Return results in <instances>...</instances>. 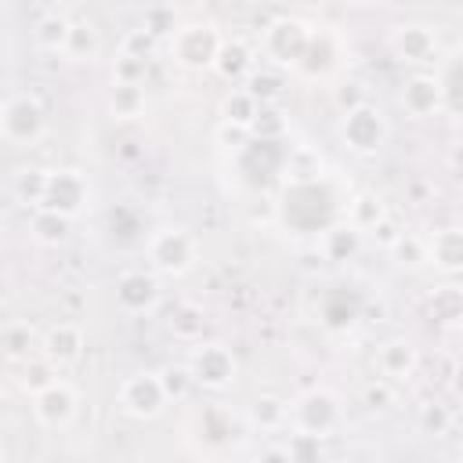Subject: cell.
Returning a JSON list of instances; mask_svg holds the SVG:
<instances>
[{"label": "cell", "instance_id": "cell-1", "mask_svg": "<svg viewBox=\"0 0 463 463\" xmlns=\"http://www.w3.org/2000/svg\"><path fill=\"white\" fill-rule=\"evenodd\" d=\"M145 260L156 275H166V279H181L195 268L199 260V242L188 228L181 224H163L148 235L145 242Z\"/></svg>", "mask_w": 463, "mask_h": 463}, {"label": "cell", "instance_id": "cell-2", "mask_svg": "<svg viewBox=\"0 0 463 463\" xmlns=\"http://www.w3.org/2000/svg\"><path fill=\"white\" fill-rule=\"evenodd\" d=\"M166 43H170L174 65H181L188 72H206V69H213L224 40H221V29L213 22H184L174 29V36Z\"/></svg>", "mask_w": 463, "mask_h": 463}, {"label": "cell", "instance_id": "cell-3", "mask_svg": "<svg viewBox=\"0 0 463 463\" xmlns=\"http://www.w3.org/2000/svg\"><path fill=\"white\" fill-rule=\"evenodd\" d=\"M293 430H307L315 438H333L344 423V402L329 387H311L289 405Z\"/></svg>", "mask_w": 463, "mask_h": 463}, {"label": "cell", "instance_id": "cell-4", "mask_svg": "<svg viewBox=\"0 0 463 463\" xmlns=\"http://www.w3.org/2000/svg\"><path fill=\"white\" fill-rule=\"evenodd\" d=\"M387 137H391V123L373 101L340 116V141L354 156H376L387 145Z\"/></svg>", "mask_w": 463, "mask_h": 463}, {"label": "cell", "instance_id": "cell-5", "mask_svg": "<svg viewBox=\"0 0 463 463\" xmlns=\"http://www.w3.org/2000/svg\"><path fill=\"white\" fill-rule=\"evenodd\" d=\"M307 40H311V25L304 18L282 14V18L268 22V29L260 36V51H264V58H271L275 69H297L307 51Z\"/></svg>", "mask_w": 463, "mask_h": 463}, {"label": "cell", "instance_id": "cell-6", "mask_svg": "<svg viewBox=\"0 0 463 463\" xmlns=\"http://www.w3.org/2000/svg\"><path fill=\"white\" fill-rule=\"evenodd\" d=\"M90 203V181L83 170L76 166H54V170H43V192H40V203L36 206H47V210H58L65 217H76L83 213Z\"/></svg>", "mask_w": 463, "mask_h": 463}, {"label": "cell", "instance_id": "cell-7", "mask_svg": "<svg viewBox=\"0 0 463 463\" xmlns=\"http://www.w3.org/2000/svg\"><path fill=\"white\" fill-rule=\"evenodd\" d=\"M188 369H192L195 387H203V391H224V387H232L235 376H239V358H235V351H232L228 344L210 340V344L192 347Z\"/></svg>", "mask_w": 463, "mask_h": 463}, {"label": "cell", "instance_id": "cell-8", "mask_svg": "<svg viewBox=\"0 0 463 463\" xmlns=\"http://www.w3.org/2000/svg\"><path fill=\"white\" fill-rule=\"evenodd\" d=\"M43 130H47V112H43L40 98L14 94L0 105V137H7L14 145H33L43 137Z\"/></svg>", "mask_w": 463, "mask_h": 463}, {"label": "cell", "instance_id": "cell-9", "mask_svg": "<svg viewBox=\"0 0 463 463\" xmlns=\"http://www.w3.org/2000/svg\"><path fill=\"white\" fill-rule=\"evenodd\" d=\"M166 391L159 383V373H130L123 376L119 383V409L130 416V420H156L163 409H166Z\"/></svg>", "mask_w": 463, "mask_h": 463}, {"label": "cell", "instance_id": "cell-10", "mask_svg": "<svg viewBox=\"0 0 463 463\" xmlns=\"http://www.w3.org/2000/svg\"><path fill=\"white\" fill-rule=\"evenodd\" d=\"M112 297H116V307L123 315H148L159 307V297H163V286H159V275L148 268H130L116 279L112 286Z\"/></svg>", "mask_w": 463, "mask_h": 463}, {"label": "cell", "instance_id": "cell-11", "mask_svg": "<svg viewBox=\"0 0 463 463\" xmlns=\"http://www.w3.org/2000/svg\"><path fill=\"white\" fill-rule=\"evenodd\" d=\"M80 412V394L65 380H51L43 391L33 394V416L43 430H65Z\"/></svg>", "mask_w": 463, "mask_h": 463}, {"label": "cell", "instance_id": "cell-12", "mask_svg": "<svg viewBox=\"0 0 463 463\" xmlns=\"http://www.w3.org/2000/svg\"><path fill=\"white\" fill-rule=\"evenodd\" d=\"M391 51L409 65H427L438 58V33L420 22H402L391 29Z\"/></svg>", "mask_w": 463, "mask_h": 463}, {"label": "cell", "instance_id": "cell-13", "mask_svg": "<svg viewBox=\"0 0 463 463\" xmlns=\"http://www.w3.org/2000/svg\"><path fill=\"white\" fill-rule=\"evenodd\" d=\"M398 101H402V109H405L412 119H423V116L441 112V87H438V76H434V72H412V76L402 83Z\"/></svg>", "mask_w": 463, "mask_h": 463}, {"label": "cell", "instance_id": "cell-14", "mask_svg": "<svg viewBox=\"0 0 463 463\" xmlns=\"http://www.w3.org/2000/svg\"><path fill=\"white\" fill-rule=\"evenodd\" d=\"M83 347H87V340H83V329H80L76 322H58V326H51V329L43 333V340H40V354L51 358L58 369L76 365V362L83 358Z\"/></svg>", "mask_w": 463, "mask_h": 463}, {"label": "cell", "instance_id": "cell-15", "mask_svg": "<svg viewBox=\"0 0 463 463\" xmlns=\"http://www.w3.org/2000/svg\"><path fill=\"white\" fill-rule=\"evenodd\" d=\"M362 246H365V235L354 228V224H347V221H336V224H329L322 235H318V253H322V260L326 264H347V260H354L358 253H362Z\"/></svg>", "mask_w": 463, "mask_h": 463}, {"label": "cell", "instance_id": "cell-16", "mask_svg": "<svg viewBox=\"0 0 463 463\" xmlns=\"http://www.w3.org/2000/svg\"><path fill=\"white\" fill-rule=\"evenodd\" d=\"M376 369H380V376H387L391 383H402V380L416 376V369H420V351H416L409 340H402V336L383 340V344L376 347Z\"/></svg>", "mask_w": 463, "mask_h": 463}, {"label": "cell", "instance_id": "cell-17", "mask_svg": "<svg viewBox=\"0 0 463 463\" xmlns=\"http://www.w3.org/2000/svg\"><path fill=\"white\" fill-rule=\"evenodd\" d=\"M427 264H434L445 275H459V268H463V232L456 224L438 228L427 239Z\"/></svg>", "mask_w": 463, "mask_h": 463}, {"label": "cell", "instance_id": "cell-18", "mask_svg": "<svg viewBox=\"0 0 463 463\" xmlns=\"http://www.w3.org/2000/svg\"><path fill=\"white\" fill-rule=\"evenodd\" d=\"M336 58H340V43H336V36L329 33V29H311V40H307V51H304V58H300V72L304 76H326L333 65H336Z\"/></svg>", "mask_w": 463, "mask_h": 463}, {"label": "cell", "instance_id": "cell-19", "mask_svg": "<svg viewBox=\"0 0 463 463\" xmlns=\"http://www.w3.org/2000/svg\"><path fill=\"white\" fill-rule=\"evenodd\" d=\"M61 54H65L69 61H76V65L94 61V58L101 54V33H98V25H94L90 18H76V22H69V36H65Z\"/></svg>", "mask_w": 463, "mask_h": 463}, {"label": "cell", "instance_id": "cell-20", "mask_svg": "<svg viewBox=\"0 0 463 463\" xmlns=\"http://www.w3.org/2000/svg\"><path fill=\"white\" fill-rule=\"evenodd\" d=\"M29 235H33L40 246H61V242H69V235H72V217H65V213H58V210H47V206H33Z\"/></svg>", "mask_w": 463, "mask_h": 463}, {"label": "cell", "instance_id": "cell-21", "mask_svg": "<svg viewBox=\"0 0 463 463\" xmlns=\"http://www.w3.org/2000/svg\"><path fill=\"white\" fill-rule=\"evenodd\" d=\"M105 109L112 119H137L148 109V94L141 83H112L105 94Z\"/></svg>", "mask_w": 463, "mask_h": 463}, {"label": "cell", "instance_id": "cell-22", "mask_svg": "<svg viewBox=\"0 0 463 463\" xmlns=\"http://www.w3.org/2000/svg\"><path fill=\"white\" fill-rule=\"evenodd\" d=\"M387 217V206H383V199L376 195V192H358V195H351V203H347V224H354L362 235L365 232H373L380 221Z\"/></svg>", "mask_w": 463, "mask_h": 463}, {"label": "cell", "instance_id": "cell-23", "mask_svg": "<svg viewBox=\"0 0 463 463\" xmlns=\"http://www.w3.org/2000/svg\"><path fill=\"white\" fill-rule=\"evenodd\" d=\"M257 109H260V101H257L246 87H235V90H228V94L221 98V109H217V112H221V123H232V127L250 130Z\"/></svg>", "mask_w": 463, "mask_h": 463}, {"label": "cell", "instance_id": "cell-24", "mask_svg": "<svg viewBox=\"0 0 463 463\" xmlns=\"http://www.w3.org/2000/svg\"><path fill=\"white\" fill-rule=\"evenodd\" d=\"M166 329H170L177 340H184V344H195V340H203V329H206V315H203V307H199V304L184 300V304H177V307L170 311V322H166Z\"/></svg>", "mask_w": 463, "mask_h": 463}, {"label": "cell", "instance_id": "cell-25", "mask_svg": "<svg viewBox=\"0 0 463 463\" xmlns=\"http://www.w3.org/2000/svg\"><path fill=\"white\" fill-rule=\"evenodd\" d=\"M213 69H217L224 80H239V76H250V69H253V51H250V43H246V40H232V43H221Z\"/></svg>", "mask_w": 463, "mask_h": 463}, {"label": "cell", "instance_id": "cell-26", "mask_svg": "<svg viewBox=\"0 0 463 463\" xmlns=\"http://www.w3.org/2000/svg\"><path fill=\"white\" fill-rule=\"evenodd\" d=\"M286 420H289V405H286L282 398H275V394H260V398L250 405V427H257V430H264V434L282 430Z\"/></svg>", "mask_w": 463, "mask_h": 463}, {"label": "cell", "instance_id": "cell-27", "mask_svg": "<svg viewBox=\"0 0 463 463\" xmlns=\"http://www.w3.org/2000/svg\"><path fill=\"white\" fill-rule=\"evenodd\" d=\"M387 253H391V260H394L398 268L416 271V268L427 264V239L416 235V232H398V239L387 246Z\"/></svg>", "mask_w": 463, "mask_h": 463}, {"label": "cell", "instance_id": "cell-28", "mask_svg": "<svg viewBox=\"0 0 463 463\" xmlns=\"http://www.w3.org/2000/svg\"><path fill=\"white\" fill-rule=\"evenodd\" d=\"M36 333L25 326V322H11L0 329V354L11 358V362H25L33 351H36Z\"/></svg>", "mask_w": 463, "mask_h": 463}, {"label": "cell", "instance_id": "cell-29", "mask_svg": "<svg viewBox=\"0 0 463 463\" xmlns=\"http://www.w3.org/2000/svg\"><path fill=\"white\" fill-rule=\"evenodd\" d=\"M69 22H72V18H65V14H58V11L43 14V18L36 22V29H33L36 47H40V51H51V54H61L65 36H69Z\"/></svg>", "mask_w": 463, "mask_h": 463}, {"label": "cell", "instance_id": "cell-30", "mask_svg": "<svg viewBox=\"0 0 463 463\" xmlns=\"http://www.w3.org/2000/svg\"><path fill=\"white\" fill-rule=\"evenodd\" d=\"M246 90L260 101V105H275L286 90V76L282 69H250V80H246Z\"/></svg>", "mask_w": 463, "mask_h": 463}, {"label": "cell", "instance_id": "cell-31", "mask_svg": "<svg viewBox=\"0 0 463 463\" xmlns=\"http://www.w3.org/2000/svg\"><path fill=\"white\" fill-rule=\"evenodd\" d=\"M289 134V119L279 105H260L253 123H250V137H260V141H282Z\"/></svg>", "mask_w": 463, "mask_h": 463}, {"label": "cell", "instance_id": "cell-32", "mask_svg": "<svg viewBox=\"0 0 463 463\" xmlns=\"http://www.w3.org/2000/svg\"><path fill=\"white\" fill-rule=\"evenodd\" d=\"M51 380H58V365L51 362V358H43V354H29L25 362H22V376H18V387L33 398L36 391H43Z\"/></svg>", "mask_w": 463, "mask_h": 463}, {"label": "cell", "instance_id": "cell-33", "mask_svg": "<svg viewBox=\"0 0 463 463\" xmlns=\"http://www.w3.org/2000/svg\"><path fill=\"white\" fill-rule=\"evenodd\" d=\"M416 430L427 438H445L452 430V409L441 402H423L416 409Z\"/></svg>", "mask_w": 463, "mask_h": 463}, {"label": "cell", "instance_id": "cell-34", "mask_svg": "<svg viewBox=\"0 0 463 463\" xmlns=\"http://www.w3.org/2000/svg\"><path fill=\"white\" fill-rule=\"evenodd\" d=\"M159 383H163V391H166V402H184V398L192 394V387H195L188 362H170V365H163V369H159Z\"/></svg>", "mask_w": 463, "mask_h": 463}, {"label": "cell", "instance_id": "cell-35", "mask_svg": "<svg viewBox=\"0 0 463 463\" xmlns=\"http://www.w3.org/2000/svg\"><path fill=\"white\" fill-rule=\"evenodd\" d=\"M434 76H438V87H441V109L456 112L459 109V54H449Z\"/></svg>", "mask_w": 463, "mask_h": 463}, {"label": "cell", "instance_id": "cell-36", "mask_svg": "<svg viewBox=\"0 0 463 463\" xmlns=\"http://www.w3.org/2000/svg\"><path fill=\"white\" fill-rule=\"evenodd\" d=\"M286 174L297 177V181H315V177L322 174V156H318L311 145H297V148L289 152Z\"/></svg>", "mask_w": 463, "mask_h": 463}, {"label": "cell", "instance_id": "cell-37", "mask_svg": "<svg viewBox=\"0 0 463 463\" xmlns=\"http://www.w3.org/2000/svg\"><path fill=\"white\" fill-rule=\"evenodd\" d=\"M148 65H152V58H137V54L119 51L112 58V83H145Z\"/></svg>", "mask_w": 463, "mask_h": 463}, {"label": "cell", "instance_id": "cell-38", "mask_svg": "<svg viewBox=\"0 0 463 463\" xmlns=\"http://www.w3.org/2000/svg\"><path fill=\"white\" fill-rule=\"evenodd\" d=\"M282 445H286L289 463H315V459H322V438H315L307 430H293Z\"/></svg>", "mask_w": 463, "mask_h": 463}, {"label": "cell", "instance_id": "cell-39", "mask_svg": "<svg viewBox=\"0 0 463 463\" xmlns=\"http://www.w3.org/2000/svg\"><path fill=\"white\" fill-rule=\"evenodd\" d=\"M394 402H398V391H394V383H391L387 376L369 380V383L362 387V405H365L369 412H387V409H394Z\"/></svg>", "mask_w": 463, "mask_h": 463}, {"label": "cell", "instance_id": "cell-40", "mask_svg": "<svg viewBox=\"0 0 463 463\" xmlns=\"http://www.w3.org/2000/svg\"><path fill=\"white\" fill-rule=\"evenodd\" d=\"M141 29H148L156 40H170L174 29H177V14H174V7H166V4H152V7H145Z\"/></svg>", "mask_w": 463, "mask_h": 463}, {"label": "cell", "instance_id": "cell-41", "mask_svg": "<svg viewBox=\"0 0 463 463\" xmlns=\"http://www.w3.org/2000/svg\"><path fill=\"white\" fill-rule=\"evenodd\" d=\"M365 101H369V90H365L362 80H344L340 87H333V105L340 109V116L358 109V105H365Z\"/></svg>", "mask_w": 463, "mask_h": 463}, {"label": "cell", "instance_id": "cell-42", "mask_svg": "<svg viewBox=\"0 0 463 463\" xmlns=\"http://www.w3.org/2000/svg\"><path fill=\"white\" fill-rule=\"evenodd\" d=\"M156 47H159V40L148 33V29H130L127 36H123V43H119V51H127V54H137V58H152L156 54Z\"/></svg>", "mask_w": 463, "mask_h": 463}, {"label": "cell", "instance_id": "cell-43", "mask_svg": "<svg viewBox=\"0 0 463 463\" xmlns=\"http://www.w3.org/2000/svg\"><path fill=\"white\" fill-rule=\"evenodd\" d=\"M14 188H18V199L22 203L36 206L40 203V192H43V170H18Z\"/></svg>", "mask_w": 463, "mask_h": 463}, {"label": "cell", "instance_id": "cell-44", "mask_svg": "<svg viewBox=\"0 0 463 463\" xmlns=\"http://www.w3.org/2000/svg\"><path fill=\"white\" fill-rule=\"evenodd\" d=\"M246 137H250V130H242V127H232V123H221V127H217V141H221L224 148H242Z\"/></svg>", "mask_w": 463, "mask_h": 463}, {"label": "cell", "instance_id": "cell-45", "mask_svg": "<svg viewBox=\"0 0 463 463\" xmlns=\"http://www.w3.org/2000/svg\"><path fill=\"white\" fill-rule=\"evenodd\" d=\"M398 232H402V228H398L391 217H383V221H380V224H376L369 235H373V242H376V246H383V250H387V246L398 239Z\"/></svg>", "mask_w": 463, "mask_h": 463}, {"label": "cell", "instance_id": "cell-46", "mask_svg": "<svg viewBox=\"0 0 463 463\" xmlns=\"http://www.w3.org/2000/svg\"><path fill=\"white\" fill-rule=\"evenodd\" d=\"M257 459H260V463H268V459L289 463V456H286V445H264V449H257Z\"/></svg>", "mask_w": 463, "mask_h": 463}, {"label": "cell", "instance_id": "cell-47", "mask_svg": "<svg viewBox=\"0 0 463 463\" xmlns=\"http://www.w3.org/2000/svg\"><path fill=\"white\" fill-rule=\"evenodd\" d=\"M347 4H358V7H369V4H380V0H347Z\"/></svg>", "mask_w": 463, "mask_h": 463}, {"label": "cell", "instance_id": "cell-48", "mask_svg": "<svg viewBox=\"0 0 463 463\" xmlns=\"http://www.w3.org/2000/svg\"><path fill=\"white\" fill-rule=\"evenodd\" d=\"M257 4H282V0H257Z\"/></svg>", "mask_w": 463, "mask_h": 463}, {"label": "cell", "instance_id": "cell-49", "mask_svg": "<svg viewBox=\"0 0 463 463\" xmlns=\"http://www.w3.org/2000/svg\"><path fill=\"white\" fill-rule=\"evenodd\" d=\"M4 456H7V452H4V445H0V459H4Z\"/></svg>", "mask_w": 463, "mask_h": 463}]
</instances>
